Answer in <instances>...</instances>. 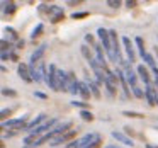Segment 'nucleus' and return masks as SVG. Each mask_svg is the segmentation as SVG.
<instances>
[{
  "mask_svg": "<svg viewBox=\"0 0 158 148\" xmlns=\"http://www.w3.org/2000/svg\"><path fill=\"white\" fill-rule=\"evenodd\" d=\"M156 56H158V48H156Z\"/></svg>",
  "mask_w": 158,
  "mask_h": 148,
  "instance_id": "51",
  "label": "nucleus"
},
{
  "mask_svg": "<svg viewBox=\"0 0 158 148\" xmlns=\"http://www.w3.org/2000/svg\"><path fill=\"white\" fill-rule=\"evenodd\" d=\"M112 138L114 140H117L119 143H123V145H126V146H134V143H133V140H131L129 136H127L126 133H121V131H112Z\"/></svg>",
  "mask_w": 158,
  "mask_h": 148,
  "instance_id": "13",
  "label": "nucleus"
},
{
  "mask_svg": "<svg viewBox=\"0 0 158 148\" xmlns=\"http://www.w3.org/2000/svg\"><path fill=\"white\" fill-rule=\"evenodd\" d=\"M94 48H95L97 61H99L100 65H104V66H106V55H104V46H102V44H95Z\"/></svg>",
  "mask_w": 158,
  "mask_h": 148,
  "instance_id": "18",
  "label": "nucleus"
},
{
  "mask_svg": "<svg viewBox=\"0 0 158 148\" xmlns=\"http://www.w3.org/2000/svg\"><path fill=\"white\" fill-rule=\"evenodd\" d=\"M10 48H12V43H7L5 39H2V51H7Z\"/></svg>",
  "mask_w": 158,
  "mask_h": 148,
  "instance_id": "34",
  "label": "nucleus"
},
{
  "mask_svg": "<svg viewBox=\"0 0 158 148\" xmlns=\"http://www.w3.org/2000/svg\"><path fill=\"white\" fill-rule=\"evenodd\" d=\"M61 21H65V14L56 15V17H53V19H51V22H53V24H58V22H61Z\"/></svg>",
  "mask_w": 158,
  "mask_h": 148,
  "instance_id": "35",
  "label": "nucleus"
},
{
  "mask_svg": "<svg viewBox=\"0 0 158 148\" xmlns=\"http://www.w3.org/2000/svg\"><path fill=\"white\" fill-rule=\"evenodd\" d=\"M126 5H127V7H134V5H136V2H126Z\"/></svg>",
  "mask_w": 158,
  "mask_h": 148,
  "instance_id": "47",
  "label": "nucleus"
},
{
  "mask_svg": "<svg viewBox=\"0 0 158 148\" xmlns=\"http://www.w3.org/2000/svg\"><path fill=\"white\" fill-rule=\"evenodd\" d=\"M24 44H26L24 39H19V41H17V48H24Z\"/></svg>",
  "mask_w": 158,
  "mask_h": 148,
  "instance_id": "44",
  "label": "nucleus"
},
{
  "mask_svg": "<svg viewBox=\"0 0 158 148\" xmlns=\"http://www.w3.org/2000/svg\"><path fill=\"white\" fill-rule=\"evenodd\" d=\"M44 82H46V85H48L49 89L58 90V68H56L55 63L49 65L48 73H46V77H44Z\"/></svg>",
  "mask_w": 158,
  "mask_h": 148,
  "instance_id": "2",
  "label": "nucleus"
},
{
  "mask_svg": "<svg viewBox=\"0 0 158 148\" xmlns=\"http://www.w3.org/2000/svg\"><path fill=\"white\" fill-rule=\"evenodd\" d=\"M85 41L90 43V44H94V36H92V34H87V36H85ZM94 46H95V44H94Z\"/></svg>",
  "mask_w": 158,
  "mask_h": 148,
  "instance_id": "43",
  "label": "nucleus"
},
{
  "mask_svg": "<svg viewBox=\"0 0 158 148\" xmlns=\"http://www.w3.org/2000/svg\"><path fill=\"white\" fill-rule=\"evenodd\" d=\"M141 58L144 60V63H146V65L150 66L151 70H153L155 66H156V61H155V58H153V56L150 55V53H146V55H143V56H141Z\"/></svg>",
  "mask_w": 158,
  "mask_h": 148,
  "instance_id": "21",
  "label": "nucleus"
},
{
  "mask_svg": "<svg viewBox=\"0 0 158 148\" xmlns=\"http://www.w3.org/2000/svg\"><path fill=\"white\" fill-rule=\"evenodd\" d=\"M15 9H17V5H15L14 2H10V4H9V7L5 9V12H7V14H14V12H15Z\"/></svg>",
  "mask_w": 158,
  "mask_h": 148,
  "instance_id": "33",
  "label": "nucleus"
},
{
  "mask_svg": "<svg viewBox=\"0 0 158 148\" xmlns=\"http://www.w3.org/2000/svg\"><path fill=\"white\" fill-rule=\"evenodd\" d=\"M56 123H58V119H56V117H53V119H49V121H46V123H43L39 128H36V129L32 131V133H34V134H38V136H39V134H41V133H44L46 129H49L51 126H55Z\"/></svg>",
  "mask_w": 158,
  "mask_h": 148,
  "instance_id": "17",
  "label": "nucleus"
},
{
  "mask_svg": "<svg viewBox=\"0 0 158 148\" xmlns=\"http://www.w3.org/2000/svg\"><path fill=\"white\" fill-rule=\"evenodd\" d=\"M46 119V114H39L38 117H34L32 121H29L27 126H26V131H29V133H32V131L36 129V128H39L43 124V121Z\"/></svg>",
  "mask_w": 158,
  "mask_h": 148,
  "instance_id": "15",
  "label": "nucleus"
},
{
  "mask_svg": "<svg viewBox=\"0 0 158 148\" xmlns=\"http://www.w3.org/2000/svg\"><path fill=\"white\" fill-rule=\"evenodd\" d=\"M97 34H99L100 41H102V46H104V49H106V53H107V56H109V60H112V61H114L112 41H110V34H109V31H107V29H104V27H99Z\"/></svg>",
  "mask_w": 158,
  "mask_h": 148,
  "instance_id": "1",
  "label": "nucleus"
},
{
  "mask_svg": "<svg viewBox=\"0 0 158 148\" xmlns=\"http://www.w3.org/2000/svg\"><path fill=\"white\" fill-rule=\"evenodd\" d=\"M104 148H119V146H116V145H107V146H104Z\"/></svg>",
  "mask_w": 158,
  "mask_h": 148,
  "instance_id": "48",
  "label": "nucleus"
},
{
  "mask_svg": "<svg viewBox=\"0 0 158 148\" xmlns=\"http://www.w3.org/2000/svg\"><path fill=\"white\" fill-rule=\"evenodd\" d=\"M131 92H133V95L138 97V99H143V97H144V92L139 89V87H133V89H131Z\"/></svg>",
  "mask_w": 158,
  "mask_h": 148,
  "instance_id": "29",
  "label": "nucleus"
},
{
  "mask_svg": "<svg viewBox=\"0 0 158 148\" xmlns=\"http://www.w3.org/2000/svg\"><path fill=\"white\" fill-rule=\"evenodd\" d=\"M123 44H124V48H126L127 61H129V63L136 61V53H134V48H133V43H131V39L127 38V36H124V38H123Z\"/></svg>",
  "mask_w": 158,
  "mask_h": 148,
  "instance_id": "8",
  "label": "nucleus"
},
{
  "mask_svg": "<svg viewBox=\"0 0 158 148\" xmlns=\"http://www.w3.org/2000/svg\"><path fill=\"white\" fill-rule=\"evenodd\" d=\"M146 148H156V146H153V145H150V143H146Z\"/></svg>",
  "mask_w": 158,
  "mask_h": 148,
  "instance_id": "49",
  "label": "nucleus"
},
{
  "mask_svg": "<svg viewBox=\"0 0 158 148\" xmlns=\"http://www.w3.org/2000/svg\"><path fill=\"white\" fill-rule=\"evenodd\" d=\"M100 145H102V138H100V140H97L95 143H92L90 146H87V148H100Z\"/></svg>",
  "mask_w": 158,
  "mask_h": 148,
  "instance_id": "39",
  "label": "nucleus"
},
{
  "mask_svg": "<svg viewBox=\"0 0 158 148\" xmlns=\"http://www.w3.org/2000/svg\"><path fill=\"white\" fill-rule=\"evenodd\" d=\"M2 94H4V95H10V97L17 95V92H15V90H12V89H9V87H4V89H2Z\"/></svg>",
  "mask_w": 158,
  "mask_h": 148,
  "instance_id": "31",
  "label": "nucleus"
},
{
  "mask_svg": "<svg viewBox=\"0 0 158 148\" xmlns=\"http://www.w3.org/2000/svg\"><path fill=\"white\" fill-rule=\"evenodd\" d=\"M43 29H44V26H43V24H38L34 29H32V32H31V38H32V39L39 38V36L43 34Z\"/></svg>",
  "mask_w": 158,
  "mask_h": 148,
  "instance_id": "24",
  "label": "nucleus"
},
{
  "mask_svg": "<svg viewBox=\"0 0 158 148\" xmlns=\"http://www.w3.org/2000/svg\"><path fill=\"white\" fill-rule=\"evenodd\" d=\"M80 95H82L85 100H89L90 95H92L90 87H89V83H87V82H80Z\"/></svg>",
  "mask_w": 158,
  "mask_h": 148,
  "instance_id": "19",
  "label": "nucleus"
},
{
  "mask_svg": "<svg viewBox=\"0 0 158 148\" xmlns=\"http://www.w3.org/2000/svg\"><path fill=\"white\" fill-rule=\"evenodd\" d=\"M9 58H10V53H7V51H2V61H7Z\"/></svg>",
  "mask_w": 158,
  "mask_h": 148,
  "instance_id": "42",
  "label": "nucleus"
},
{
  "mask_svg": "<svg viewBox=\"0 0 158 148\" xmlns=\"http://www.w3.org/2000/svg\"><path fill=\"white\" fill-rule=\"evenodd\" d=\"M61 14H65L61 7H58V5H51V7H49V15H51V19L56 17V15H61Z\"/></svg>",
  "mask_w": 158,
  "mask_h": 148,
  "instance_id": "22",
  "label": "nucleus"
},
{
  "mask_svg": "<svg viewBox=\"0 0 158 148\" xmlns=\"http://www.w3.org/2000/svg\"><path fill=\"white\" fill-rule=\"evenodd\" d=\"M90 63V68L94 70V73H95L97 77V82L99 83H106L107 82V77H106V70H104V65H100L99 61H97V58H94Z\"/></svg>",
  "mask_w": 158,
  "mask_h": 148,
  "instance_id": "4",
  "label": "nucleus"
},
{
  "mask_svg": "<svg viewBox=\"0 0 158 148\" xmlns=\"http://www.w3.org/2000/svg\"><path fill=\"white\" fill-rule=\"evenodd\" d=\"M46 48H48L46 44L38 46V48H36L34 51H32V55H31V63H29V65L36 66V63H39V61H41V58L44 56V53H46Z\"/></svg>",
  "mask_w": 158,
  "mask_h": 148,
  "instance_id": "11",
  "label": "nucleus"
},
{
  "mask_svg": "<svg viewBox=\"0 0 158 148\" xmlns=\"http://www.w3.org/2000/svg\"><path fill=\"white\" fill-rule=\"evenodd\" d=\"M106 85V89H107V92H109V95H116V89H117V85H114V83H110V82H106L104 83Z\"/></svg>",
  "mask_w": 158,
  "mask_h": 148,
  "instance_id": "27",
  "label": "nucleus"
},
{
  "mask_svg": "<svg viewBox=\"0 0 158 148\" xmlns=\"http://www.w3.org/2000/svg\"><path fill=\"white\" fill-rule=\"evenodd\" d=\"M124 77H126V82H127V85L133 89V87H138L136 83H138V77H136V72H134L131 66H127V68H124Z\"/></svg>",
  "mask_w": 158,
  "mask_h": 148,
  "instance_id": "12",
  "label": "nucleus"
},
{
  "mask_svg": "<svg viewBox=\"0 0 158 148\" xmlns=\"http://www.w3.org/2000/svg\"><path fill=\"white\" fill-rule=\"evenodd\" d=\"M134 43H136V46H138V49H139L141 56L146 55V51H144V41H143V38H139V36H138V38L134 39Z\"/></svg>",
  "mask_w": 158,
  "mask_h": 148,
  "instance_id": "26",
  "label": "nucleus"
},
{
  "mask_svg": "<svg viewBox=\"0 0 158 148\" xmlns=\"http://www.w3.org/2000/svg\"><path fill=\"white\" fill-rule=\"evenodd\" d=\"M136 72H138V75H139V78L143 80L146 85H151V78H150V72H148V68L144 65H139L136 68Z\"/></svg>",
  "mask_w": 158,
  "mask_h": 148,
  "instance_id": "16",
  "label": "nucleus"
},
{
  "mask_svg": "<svg viewBox=\"0 0 158 148\" xmlns=\"http://www.w3.org/2000/svg\"><path fill=\"white\" fill-rule=\"evenodd\" d=\"M72 106L73 107H80L82 111H85L87 107H89V104H87V102H80V100H72Z\"/></svg>",
  "mask_w": 158,
  "mask_h": 148,
  "instance_id": "30",
  "label": "nucleus"
},
{
  "mask_svg": "<svg viewBox=\"0 0 158 148\" xmlns=\"http://www.w3.org/2000/svg\"><path fill=\"white\" fill-rule=\"evenodd\" d=\"M80 117H82L83 121H94V114L90 112V111H82V112H80Z\"/></svg>",
  "mask_w": 158,
  "mask_h": 148,
  "instance_id": "28",
  "label": "nucleus"
},
{
  "mask_svg": "<svg viewBox=\"0 0 158 148\" xmlns=\"http://www.w3.org/2000/svg\"><path fill=\"white\" fill-rule=\"evenodd\" d=\"M89 15V12H73L72 14V19H83Z\"/></svg>",
  "mask_w": 158,
  "mask_h": 148,
  "instance_id": "32",
  "label": "nucleus"
},
{
  "mask_svg": "<svg viewBox=\"0 0 158 148\" xmlns=\"http://www.w3.org/2000/svg\"><path fill=\"white\" fill-rule=\"evenodd\" d=\"M89 87H90V92H92V95L95 97V99H100V89H99V85H97L95 82H92V80H89Z\"/></svg>",
  "mask_w": 158,
  "mask_h": 148,
  "instance_id": "20",
  "label": "nucleus"
},
{
  "mask_svg": "<svg viewBox=\"0 0 158 148\" xmlns=\"http://www.w3.org/2000/svg\"><path fill=\"white\" fill-rule=\"evenodd\" d=\"M10 60H14V61H19V56L15 55V53H10Z\"/></svg>",
  "mask_w": 158,
  "mask_h": 148,
  "instance_id": "45",
  "label": "nucleus"
},
{
  "mask_svg": "<svg viewBox=\"0 0 158 148\" xmlns=\"http://www.w3.org/2000/svg\"><path fill=\"white\" fill-rule=\"evenodd\" d=\"M17 73L19 77H21L24 82H32V77H31V68H29V65H26V63H19L17 65Z\"/></svg>",
  "mask_w": 158,
  "mask_h": 148,
  "instance_id": "9",
  "label": "nucleus"
},
{
  "mask_svg": "<svg viewBox=\"0 0 158 148\" xmlns=\"http://www.w3.org/2000/svg\"><path fill=\"white\" fill-rule=\"evenodd\" d=\"M107 5H109V7H112V9H117L121 5V2H119V0H117V2H116V0H109V2H107Z\"/></svg>",
  "mask_w": 158,
  "mask_h": 148,
  "instance_id": "37",
  "label": "nucleus"
},
{
  "mask_svg": "<svg viewBox=\"0 0 158 148\" xmlns=\"http://www.w3.org/2000/svg\"><path fill=\"white\" fill-rule=\"evenodd\" d=\"M124 131H126V133H131V134H133V128H129V126H124Z\"/></svg>",
  "mask_w": 158,
  "mask_h": 148,
  "instance_id": "46",
  "label": "nucleus"
},
{
  "mask_svg": "<svg viewBox=\"0 0 158 148\" xmlns=\"http://www.w3.org/2000/svg\"><path fill=\"white\" fill-rule=\"evenodd\" d=\"M58 90L68 92V73L63 70H58Z\"/></svg>",
  "mask_w": 158,
  "mask_h": 148,
  "instance_id": "14",
  "label": "nucleus"
},
{
  "mask_svg": "<svg viewBox=\"0 0 158 148\" xmlns=\"http://www.w3.org/2000/svg\"><path fill=\"white\" fill-rule=\"evenodd\" d=\"M123 116H126V117H134V119H143L144 114L134 112V111H123Z\"/></svg>",
  "mask_w": 158,
  "mask_h": 148,
  "instance_id": "23",
  "label": "nucleus"
},
{
  "mask_svg": "<svg viewBox=\"0 0 158 148\" xmlns=\"http://www.w3.org/2000/svg\"><path fill=\"white\" fill-rule=\"evenodd\" d=\"M97 140H100V134H99V133H87L85 136H82V138L78 140L80 148H87V146H90V145L95 143Z\"/></svg>",
  "mask_w": 158,
  "mask_h": 148,
  "instance_id": "6",
  "label": "nucleus"
},
{
  "mask_svg": "<svg viewBox=\"0 0 158 148\" xmlns=\"http://www.w3.org/2000/svg\"><path fill=\"white\" fill-rule=\"evenodd\" d=\"M0 114H2V117L5 119V117H9L12 114V109H2V112H0Z\"/></svg>",
  "mask_w": 158,
  "mask_h": 148,
  "instance_id": "38",
  "label": "nucleus"
},
{
  "mask_svg": "<svg viewBox=\"0 0 158 148\" xmlns=\"http://www.w3.org/2000/svg\"><path fill=\"white\" fill-rule=\"evenodd\" d=\"M80 51H82V55L85 56L89 61H92V60H94V56L90 55V49H89V46H87V44H82V46H80Z\"/></svg>",
  "mask_w": 158,
  "mask_h": 148,
  "instance_id": "25",
  "label": "nucleus"
},
{
  "mask_svg": "<svg viewBox=\"0 0 158 148\" xmlns=\"http://www.w3.org/2000/svg\"><path fill=\"white\" fill-rule=\"evenodd\" d=\"M72 126H73L72 121H63V123L56 124V126L53 128V133H55V136H61V134L72 131Z\"/></svg>",
  "mask_w": 158,
  "mask_h": 148,
  "instance_id": "10",
  "label": "nucleus"
},
{
  "mask_svg": "<svg viewBox=\"0 0 158 148\" xmlns=\"http://www.w3.org/2000/svg\"><path fill=\"white\" fill-rule=\"evenodd\" d=\"M26 126H27V116L17 117V119H9V121L2 123V128H14V131L26 129Z\"/></svg>",
  "mask_w": 158,
  "mask_h": 148,
  "instance_id": "5",
  "label": "nucleus"
},
{
  "mask_svg": "<svg viewBox=\"0 0 158 148\" xmlns=\"http://www.w3.org/2000/svg\"><path fill=\"white\" fill-rule=\"evenodd\" d=\"M5 31H7L9 34H10V38H12V39H17V38H19V36H17V32H15V29H12V27H7Z\"/></svg>",
  "mask_w": 158,
  "mask_h": 148,
  "instance_id": "36",
  "label": "nucleus"
},
{
  "mask_svg": "<svg viewBox=\"0 0 158 148\" xmlns=\"http://www.w3.org/2000/svg\"><path fill=\"white\" fill-rule=\"evenodd\" d=\"M156 106H158V97H156Z\"/></svg>",
  "mask_w": 158,
  "mask_h": 148,
  "instance_id": "50",
  "label": "nucleus"
},
{
  "mask_svg": "<svg viewBox=\"0 0 158 148\" xmlns=\"http://www.w3.org/2000/svg\"><path fill=\"white\" fill-rule=\"evenodd\" d=\"M156 97H158L156 87L146 85V89H144V99L148 100V104H150V106H156Z\"/></svg>",
  "mask_w": 158,
  "mask_h": 148,
  "instance_id": "7",
  "label": "nucleus"
},
{
  "mask_svg": "<svg viewBox=\"0 0 158 148\" xmlns=\"http://www.w3.org/2000/svg\"><path fill=\"white\" fill-rule=\"evenodd\" d=\"M34 95L38 97V99H43V100H44V99H48V95H46V94H43V92H38V90L34 92Z\"/></svg>",
  "mask_w": 158,
  "mask_h": 148,
  "instance_id": "41",
  "label": "nucleus"
},
{
  "mask_svg": "<svg viewBox=\"0 0 158 148\" xmlns=\"http://www.w3.org/2000/svg\"><path fill=\"white\" fill-rule=\"evenodd\" d=\"M29 68H31V77H32V82H41V80H44L46 73H48V70H46L44 61H39V65H38V66L29 65Z\"/></svg>",
  "mask_w": 158,
  "mask_h": 148,
  "instance_id": "3",
  "label": "nucleus"
},
{
  "mask_svg": "<svg viewBox=\"0 0 158 148\" xmlns=\"http://www.w3.org/2000/svg\"><path fill=\"white\" fill-rule=\"evenodd\" d=\"M153 75H155V85H156V89H158V66L153 68Z\"/></svg>",
  "mask_w": 158,
  "mask_h": 148,
  "instance_id": "40",
  "label": "nucleus"
}]
</instances>
